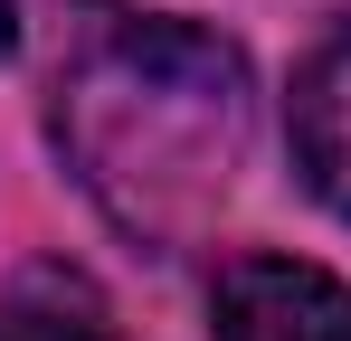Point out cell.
<instances>
[{"label":"cell","mask_w":351,"mask_h":341,"mask_svg":"<svg viewBox=\"0 0 351 341\" xmlns=\"http://www.w3.org/2000/svg\"><path fill=\"white\" fill-rule=\"evenodd\" d=\"M294 170L304 190L351 227V10L313 38V57L294 66Z\"/></svg>","instance_id":"3957f363"},{"label":"cell","mask_w":351,"mask_h":341,"mask_svg":"<svg viewBox=\"0 0 351 341\" xmlns=\"http://www.w3.org/2000/svg\"><path fill=\"white\" fill-rule=\"evenodd\" d=\"M209 341H351V284L304 256H237L209 294Z\"/></svg>","instance_id":"7a4b0ae2"},{"label":"cell","mask_w":351,"mask_h":341,"mask_svg":"<svg viewBox=\"0 0 351 341\" xmlns=\"http://www.w3.org/2000/svg\"><path fill=\"white\" fill-rule=\"evenodd\" d=\"M19 48V10H10V0H0V57Z\"/></svg>","instance_id":"5b68a950"},{"label":"cell","mask_w":351,"mask_h":341,"mask_svg":"<svg viewBox=\"0 0 351 341\" xmlns=\"http://www.w3.org/2000/svg\"><path fill=\"white\" fill-rule=\"evenodd\" d=\"M48 133L105 227H123L143 256H180L209 237L247 170L256 76L199 19L86 10L48 86Z\"/></svg>","instance_id":"6da1fadb"},{"label":"cell","mask_w":351,"mask_h":341,"mask_svg":"<svg viewBox=\"0 0 351 341\" xmlns=\"http://www.w3.org/2000/svg\"><path fill=\"white\" fill-rule=\"evenodd\" d=\"M0 341H133L114 323V303L95 294V275L76 266H29L0 284Z\"/></svg>","instance_id":"277c9868"}]
</instances>
